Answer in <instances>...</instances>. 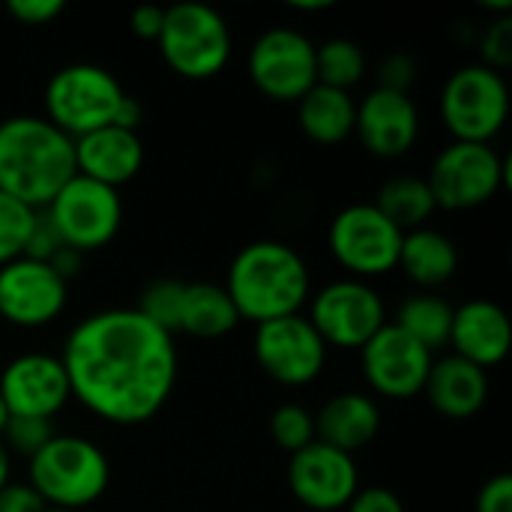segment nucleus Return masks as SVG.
Listing matches in <instances>:
<instances>
[{
    "instance_id": "1",
    "label": "nucleus",
    "mask_w": 512,
    "mask_h": 512,
    "mask_svg": "<svg viewBox=\"0 0 512 512\" xmlns=\"http://www.w3.org/2000/svg\"><path fill=\"white\" fill-rule=\"evenodd\" d=\"M60 363L72 399L114 426L153 420L177 384L174 336L135 309H102L84 318L66 336Z\"/></svg>"
},
{
    "instance_id": "2",
    "label": "nucleus",
    "mask_w": 512,
    "mask_h": 512,
    "mask_svg": "<svg viewBox=\"0 0 512 512\" xmlns=\"http://www.w3.org/2000/svg\"><path fill=\"white\" fill-rule=\"evenodd\" d=\"M75 177V141L36 114L0 120V192L30 210L48 201Z\"/></svg>"
},
{
    "instance_id": "3",
    "label": "nucleus",
    "mask_w": 512,
    "mask_h": 512,
    "mask_svg": "<svg viewBox=\"0 0 512 512\" xmlns=\"http://www.w3.org/2000/svg\"><path fill=\"white\" fill-rule=\"evenodd\" d=\"M225 291L240 321L267 324L288 318L309 300V267L288 243L255 240L234 255Z\"/></svg>"
},
{
    "instance_id": "4",
    "label": "nucleus",
    "mask_w": 512,
    "mask_h": 512,
    "mask_svg": "<svg viewBox=\"0 0 512 512\" xmlns=\"http://www.w3.org/2000/svg\"><path fill=\"white\" fill-rule=\"evenodd\" d=\"M111 480L105 453L78 435H54L30 462L27 486L51 510L78 512L96 504Z\"/></svg>"
},
{
    "instance_id": "5",
    "label": "nucleus",
    "mask_w": 512,
    "mask_h": 512,
    "mask_svg": "<svg viewBox=\"0 0 512 512\" xmlns=\"http://www.w3.org/2000/svg\"><path fill=\"white\" fill-rule=\"evenodd\" d=\"M123 96L126 90L105 66L69 63L45 84V120L75 141L111 126Z\"/></svg>"
},
{
    "instance_id": "6",
    "label": "nucleus",
    "mask_w": 512,
    "mask_h": 512,
    "mask_svg": "<svg viewBox=\"0 0 512 512\" xmlns=\"http://www.w3.org/2000/svg\"><path fill=\"white\" fill-rule=\"evenodd\" d=\"M162 60L189 81H204L219 75L231 60V30L228 21L207 3H177L165 9V24L159 33Z\"/></svg>"
},
{
    "instance_id": "7",
    "label": "nucleus",
    "mask_w": 512,
    "mask_h": 512,
    "mask_svg": "<svg viewBox=\"0 0 512 512\" xmlns=\"http://www.w3.org/2000/svg\"><path fill=\"white\" fill-rule=\"evenodd\" d=\"M441 117L456 141L489 144L510 117V87L501 72L468 63L441 90Z\"/></svg>"
},
{
    "instance_id": "8",
    "label": "nucleus",
    "mask_w": 512,
    "mask_h": 512,
    "mask_svg": "<svg viewBox=\"0 0 512 512\" xmlns=\"http://www.w3.org/2000/svg\"><path fill=\"white\" fill-rule=\"evenodd\" d=\"M426 183L441 210H474L510 183V162L492 144L453 141L435 156Z\"/></svg>"
},
{
    "instance_id": "9",
    "label": "nucleus",
    "mask_w": 512,
    "mask_h": 512,
    "mask_svg": "<svg viewBox=\"0 0 512 512\" xmlns=\"http://www.w3.org/2000/svg\"><path fill=\"white\" fill-rule=\"evenodd\" d=\"M42 213L54 225L63 246L87 255L117 237L123 222V201L117 189L75 174L48 201V207H42Z\"/></svg>"
},
{
    "instance_id": "10",
    "label": "nucleus",
    "mask_w": 512,
    "mask_h": 512,
    "mask_svg": "<svg viewBox=\"0 0 512 512\" xmlns=\"http://www.w3.org/2000/svg\"><path fill=\"white\" fill-rule=\"evenodd\" d=\"M249 78L273 102H300L315 84V42L294 27H270L249 48Z\"/></svg>"
},
{
    "instance_id": "11",
    "label": "nucleus",
    "mask_w": 512,
    "mask_h": 512,
    "mask_svg": "<svg viewBox=\"0 0 512 512\" xmlns=\"http://www.w3.org/2000/svg\"><path fill=\"white\" fill-rule=\"evenodd\" d=\"M330 252L354 276H384L396 270L402 231L375 204H348L330 222Z\"/></svg>"
},
{
    "instance_id": "12",
    "label": "nucleus",
    "mask_w": 512,
    "mask_h": 512,
    "mask_svg": "<svg viewBox=\"0 0 512 512\" xmlns=\"http://www.w3.org/2000/svg\"><path fill=\"white\" fill-rule=\"evenodd\" d=\"M309 324L324 345L360 351L384 324V300L360 279L330 282L312 300Z\"/></svg>"
},
{
    "instance_id": "13",
    "label": "nucleus",
    "mask_w": 512,
    "mask_h": 512,
    "mask_svg": "<svg viewBox=\"0 0 512 512\" xmlns=\"http://www.w3.org/2000/svg\"><path fill=\"white\" fill-rule=\"evenodd\" d=\"M252 351L264 375L285 387L312 384L327 363V345L321 342L309 318L300 315L258 324Z\"/></svg>"
},
{
    "instance_id": "14",
    "label": "nucleus",
    "mask_w": 512,
    "mask_h": 512,
    "mask_svg": "<svg viewBox=\"0 0 512 512\" xmlns=\"http://www.w3.org/2000/svg\"><path fill=\"white\" fill-rule=\"evenodd\" d=\"M288 489L309 512H339L360 489L354 456L312 441L288 462Z\"/></svg>"
},
{
    "instance_id": "15",
    "label": "nucleus",
    "mask_w": 512,
    "mask_h": 512,
    "mask_svg": "<svg viewBox=\"0 0 512 512\" xmlns=\"http://www.w3.org/2000/svg\"><path fill=\"white\" fill-rule=\"evenodd\" d=\"M360 360L369 387L387 399H411L423 393L429 369L435 363L432 351L423 348L396 324H384L360 348Z\"/></svg>"
},
{
    "instance_id": "16",
    "label": "nucleus",
    "mask_w": 512,
    "mask_h": 512,
    "mask_svg": "<svg viewBox=\"0 0 512 512\" xmlns=\"http://www.w3.org/2000/svg\"><path fill=\"white\" fill-rule=\"evenodd\" d=\"M0 399L9 417L54 420L72 399L60 357L30 351L9 360V366L0 372Z\"/></svg>"
},
{
    "instance_id": "17",
    "label": "nucleus",
    "mask_w": 512,
    "mask_h": 512,
    "mask_svg": "<svg viewBox=\"0 0 512 512\" xmlns=\"http://www.w3.org/2000/svg\"><path fill=\"white\" fill-rule=\"evenodd\" d=\"M69 297V285L42 261L15 258L0 267V318L15 327L51 324Z\"/></svg>"
},
{
    "instance_id": "18",
    "label": "nucleus",
    "mask_w": 512,
    "mask_h": 512,
    "mask_svg": "<svg viewBox=\"0 0 512 512\" xmlns=\"http://www.w3.org/2000/svg\"><path fill=\"white\" fill-rule=\"evenodd\" d=\"M354 135L378 159L405 156L420 135V111H417L411 93L375 87L357 105Z\"/></svg>"
},
{
    "instance_id": "19",
    "label": "nucleus",
    "mask_w": 512,
    "mask_h": 512,
    "mask_svg": "<svg viewBox=\"0 0 512 512\" xmlns=\"http://www.w3.org/2000/svg\"><path fill=\"white\" fill-rule=\"evenodd\" d=\"M450 345L456 348V357L489 372L492 366H501L510 354V315L492 300H468L453 309Z\"/></svg>"
},
{
    "instance_id": "20",
    "label": "nucleus",
    "mask_w": 512,
    "mask_h": 512,
    "mask_svg": "<svg viewBox=\"0 0 512 512\" xmlns=\"http://www.w3.org/2000/svg\"><path fill=\"white\" fill-rule=\"evenodd\" d=\"M144 165V144L138 132L105 126L90 135L75 138V174L120 189L132 177H138Z\"/></svg>"
},
{
    "instance_id": "21",
    "label": "nucleus",
    "mask_w": 512,
    "mask_h": 512,
    "mask_svg": "<svg viewBox=\"0 0 512 512\" xmlns=\"http://www.w3.org/2000/svg\"><path fill=\"white\" fill-rule=\"evenodd\" d=\"M423 393L441 417L468 420L489 402V375L486 369L450 354L432 363Z\"/></svg>"
},
{
    "instance_id": "22",
    "label": "nucleus",
    "mask_w": 512,
    "mask_h": 512,
    "mask_svg": "<svg viewBox=\"0 0 512 512\" xmlns=\"http://www.w3.org/2000/svg\"><path fill=\"white\" fill-rule=\"evenodd\" d=\"M381 432V411L366 393H339L324 402L315 417V438L342 453L369 447Z\"/></svg>"
},
{
    "instance_id": "23",
    "label": "nucleus",
    "mask_w": 512,
    "mask_h": 512,
    "mask_svg": "<svg viewBox=\"0 0 512 512\" xmlns=\"http://www.w3.org/2000/svg\"><path fill=\"white\" fill-rule=\"evenodd\" d=\"M396 267H402L405 276L420 288H441L459 270V249L435 228H414L402 237Z\"/></svg>"
},
{
    "instance_id": "24",
    "label": "nucleus",
    "mask_w": 512,
    "mask_h": 512,
    "mask_svg": "<svg viewBox=\"0 0 512 512\" xmlns=\"http://www.w3.org/2000/svg\"><path fill=\"white\" fill-rule=\"evenodd\" d=\"M297 120L309 141L333 147L354 135L357 120V102L351 93L315 84L300 102H297Z\"/></svg>"
},
{
    "instance_id": "25",
    "label": "nucleus",
    "mask_w": 512,
    "mask_h": 512,
    "mask_svg": "<svg viewBox=\"0 0 512 512\" xmlns=\"http://www.w3.org/2000/svg\"><path fill=\"white\" fill-rule=\"evenodd\" d=\"M237 324H240V315H237L225 285H216V282H186L183 285L177 333L213 342V339L228 336Z\"/></svg>"
},
{
    "instance_id": "26",
    "label": "nucleus",
    "mask_w": 512,
    "mask_h": 512,
    "mask_svg": "<svg viewBox=\"0 0 512 512\" xmlns=\"http://www.w3.org/2000/svg\"><path fill=\"white\" fill-rule=\"evenodd\" d=\"M375 207L405 234L414 228H426V222L432 219V213L438 210L432 189L426 183V177H393L381 186Z\"/></svg>"
},
{
    "instance_id": "27",
    "label": "nucleus",
    "mask_w": 512,
    "mask_h": 512,
    "mask_svg": "<svg viewBox=\"0 0 512 512\" xmlns=\"http://www.w3.org/2000/svg\"><path fill=\"white\" fill-rule=\"evenodd\" d=\"M453 309L456 306H450V300L438 294H414L399 306V315L393 324L435 354L441 345L450 342Z\"/></svg>"
},
{
    "instance_id": "28",
    "label": "nucleus",
    "mask_w": 512,
    "mask_h": 512,
    "mask_svg": "<svg viewBox=\"0 0 512 512\" xmlns=\"http://www.w3.org/2000/svg\"><path fill=\"white\" fill-rule=\"evenodd\" d=\"M363 72H366V54L354 39L336 36V39H327L324 45H315L318 84L348 93L363 78Z\"/></svg>"
},
{
    "instance_id": "29",
    "label": "nucleus",
    "mask_w": 512,
    "mask_h": 512,
    "mask_svg": "<svg viewBox=\"0 0 512 512\" xmlns=\"http://www.w3.org/2000/svg\"><path fill=\"white\" fill-rule=\"evenodd\" d=\"M183 285L177 279H156L150 282L141 297L135 312H141L150 324L165 330L168 336H177V321H180V303H183Z\"/></svg>"
},
{
    "instance_id": "30",
    "label": "nucleus",
    "mask_w": 512,
    "mask_h": 512,
    "mask_svg": "<svg viewBox=\"0 0 512 512\" xmlns=\"http://www.w3.org/2000/svg\"><path fill=\"white\" fill-rule=\"evenodd\" d=\"M36 222V210L0 192V267L21 258Z\"/></svg>"
},
{
    "instance_id": "31",
    "label": "nucleus",
    "mask_w": 512,
    "mask_h": 512,
    "mask_svg": "<svg viewBox=\"0 0 512 512\" xmlns=\"http://www.w3.org/2000/svg\"><path fill=\"white\" fill-rule=\"evenodd\" d=\"M270 438L276 441V447H282L285 453H300L303 447H309L315 438V417L303 408V405H282L273 411L270 417Z\"/></svg>"
},
{
    "instance_id": "32",
    "label": "nucleus",
    "mask_w": 512,
    "mask_h": 512,
    "mask_svg": "<svg viewBox=\"0 0 512 512\" xmlns=\"http://www.w3.org/2000/svg\"><path fill=\"white\" fill-rule=\"evenodd\" d=\"M54 420H36V417H9L0 441L6 450L24 456L27 462L54 438Z\"/></svg>"
},
{
    "instance_id": "33",
    "label": "nucleus",
    "mask_w": 512,
    "mask_h": 512,
    "mask_svg": "<svg viewBox=\"0 0 512 512\" xmlns=\"http://www.w3.org/2000/svg\"><path fill=\"white\" fill-rule=\"evenodd\" d=\"M480 54H483V66L504 72L512 66V12L510 15H498L489 30L483 33L480 42Z\"/></svg>"
},
{
    "instance_id": "34",
    "label": "nucleus",
    "mask_w": 512,
    "mask_h": 512,
    "mask_svg": "<svg viewBox=\"0 0 512 512\" xmlns=\"http://www.w3.org/2000/svg\"><path fill=\"white\" fill-rule=\"evenodd\" d=\"M414 81H417V63L411 54L396 51V54L384 57V63L378 69V87L396 90V93H411Z\"/></svg>"
},
{
    "instance_id": "35",
    "label": "nucleus",
    "mask_w": 512,
    "mask_h": 512,
    "mask_svg": "<svg viewBox=\"0 0 512 512\" xmlns=\"http://www.w3.org/2000/svg\"><path fill=\"white\" fill-rule=\"evenodd\" d=\"M66 9L63 0H6V12L27 27H42L54 18H60Z\"/></svg>"
},
{
    "instance_id": "36",
    "label": "nucleus",
    "mask_w": 512,
    "mask_h": 512,
    "mask_svg": "<svg viewBox=\"0 0 512 512\" xmlns=\"http://www.w3.org/2000/svg\"><path fill=\"white\" fill-rule=\"evenodd\" d=\"M63 246V240L57 237L54 225L48 222V216L42 210H36V222H33V231H30V240H27V249H24V258H33V261H42L48 264L57 249Z\"/></svg>"
},
{
    "instance_id": "37",
    "label": "nucleus",
    "mask_w": 512,
    "mask_h": 512,
    "mask_svg": "<svg viewBox=\"0 0 512 512\" xmlns=\"http://www.w3.org/2000/svg\"><path fill=\"white\" fill-rule=\"evenodd\" d=\"M348 512H405L402 498L393 489L384 486H369V489H357V495L348 501Z\"/></svg>"
},
{
    "instance_id": "38",
    "label": "nucleus",
    "mask_w": 512,
    "mask_h": 512,
    "mask_svg": "<svg viewBox=\"0 0 512 512\" xmlns=\"http://www.w3.org/2000/svg\"><path fill=\"white\" fill-rule=\"evenodd\" d=\"M477 512H512V477L495 474L477 495Z\"/></svg>"
},
{
    "instance_id": "39",
    "label": "nucleus",
    "mask_w": 512,
    "mask_h": 512,
    "mask_svg": "<svg viewBox=\"0 0 512 512\" xmlns=\"http://www.w3.org/2000/svg\"><path fill=\"white\" fill-rule=\"evenodd\" d=\"M42 498L27 483H6L0 489V512H42Z\"/></svg>"
},
{
    "instance_id": "40",
    "label": "nucleus",
    "mask_w": 512,
    "mask_h": 512,
    "mask_svg": "<svg viewBox=\"0 0 512 512\" xmlns=\"http://www.w3.org/2000/svg\"><path fill=\"white\" fill-rule=\"evenodd\" d=\"M162 24H165V9L162 6H153V3H144L138 9H132L129 15V27L138 39H147V42H156L159 33H162Z\"/></svg>"
},
{
    "instance_id": "41",
    "label": "nucleus",
    "mask_w": 512,
    "mask_h": 512,
    "mask_svg": "<svg viewBox=\"0 0 512 512\" xmlns=\"http://www.w3.org/2000/svg\"><path fill=\"white\" fill-rule=\"evenodd\" d=\"M48 267L69 285L78 273H81V267H84V255L78 252V249H69V246H60L57 249V255L48 261Z\"/></svg>"
},
{
    "instance_id": "42",
    "label": "nucleus",
    "mask_w": 512,
    "mask_h": 512,
    "mask_svg": "<svg viewBox=\"0 0 512 512\" xmlns=\"http://www.w3.org/2000/svg\"><path fill=\"white\" fill-rule=\"evenodd\" d=\"M141 120H144V108H141V102L135 99V96H123V102H120V108H117V114H114V123L111 126H120V129H129V132H138V126H141Z\"/></svg>"
},
{
    "instance_id": "43",
    "label": "nucleus",
    "mask_w": 512,
    "mask_h": 512,
    "mask_svg": "<svg viewBox=\"0 0 512 512\" xmlns=\"http://www.w3.org/2000/svg\"><path fill=\"white\" fill-rule=\"evenodd\" d=\"M288 6L297 9V12H324V9L333 6V0H291Z\"/></svg>"
},
{
    "instance_id": "44",
    "label": "nucleus",
    "mask_w": 512,
    "mask_h": 512,
    "mask_svg": "<svg viewBox=\"0 0 512 512\" xmlns=\"http://www.w3.org/2000/svg\"><path fill=\"white\" fill-rule=\"evenodd\" d=\"M9 468H12V465H9V450H6L3 441H0V489L9 483Z\"/></svg>"
},
{
    "instance_id": "45",
    "label": "nucleus",
    "mask_w": 512,
    "mask_h": 512,
    "mask_svg": "<svg viewBox=\"0 0 512 512\" xmlns=\"http://www.w3.org/2000/svg\"><path fill=\"white\" fill-rule=\"evenodd\" d=\"M6 423H9V411H6V405H3V399H0V435H3V429H6Z\"/></svg>"
},
{
    "instance_id": "46",
    "label": "nucleus",
    "mask_w": 512,
    "mask_h": 512,
    "mask_svg": "<svg viewBox=\"0 0 512 512\" xmlns=\"http://www.w3.org/2000/svg\"><path fill=\"white\" fill-rule=\"evenodd\" d=\"M42 512H66V510H51V507H45V510Z\"/></svg>"
}]
</instances>
